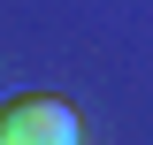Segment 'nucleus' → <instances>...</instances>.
Listing matches in <instances>:
<instances>
[{"mask_svg":"<svg viewBox=\"0 0 153 145\" xmlns=\"http://www.w3.org/2000/svg\"><path fill=\"white\" fill-rule=\"evenodd\" d=\"M0 145H84V122L54 92H23L0 107Z\"/></svg>","mask_w":153,"mask_h":145,"instance_id":"1","label":"nucleus"}]
</instances>
